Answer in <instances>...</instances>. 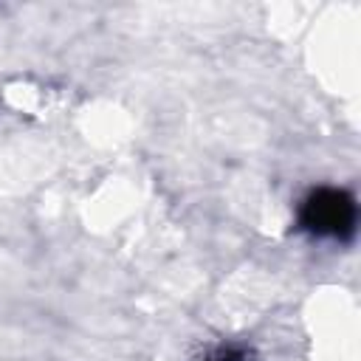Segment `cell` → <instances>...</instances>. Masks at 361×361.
I'll return each mask as SVG.
<instances>
[{"instance_id": "6da1fadb", "label": "cell", "mask_w": 361, "mask_h": 361, "mask_svg": "<svg viewBox=\"0 0 361 361\" xmlns=\"http://www.w3.org/2000/svg\"><path fill=\"white\" fill-rule=\"evenodd\" d=\"M299 223L316 237L344 240L355 231V200L344 189H316L305 197Z\"/></svg>"}]
</instances>
